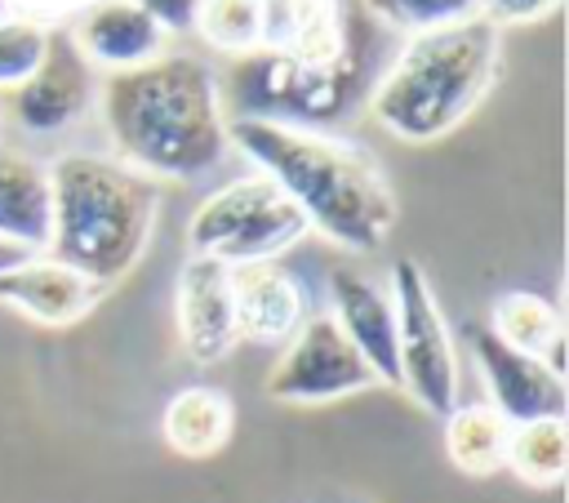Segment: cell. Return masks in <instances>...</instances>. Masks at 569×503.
I'll return each mask as SVG.
<instances>
[{
	"label": "cell",
	"instance_id": "4fadbf2b",
	"mask_svg": "<svg viewBox=\"0 0 569 503\" xmlns=\"http://www.w3.org/2000/svg\"><path fill=\"white\" fill-rule=\"evenodd\" d=\"M231 307H236V334L262 347L289 343L293 329L307 320V294L298 276L276 258L231 267Z\"/></svg>",
	"mask_w": 569,
	"mask_h": 503
},
{
	"label": "cell",
	"instance_id": "d4e9b609",
	"mask_svg": "<svg viewBox=\"0 0 569 503\" xmlns=\"http://www.w3.org/2000/svg\"><path fill=\"white\" fill-rule=\"evenodd\" d=\"M164 36H187L196 31V18H200V4L204 0H133Z\"/></svg>",
	"mask_w": 569,
	"mask_h": 503
},
{
	"label": "cell",
	"instance_id": "277c9868",
	"mask_svg": "<svg viewBox=\"0 0 569 503\" xmlns=\"http://www.w3.org/2000/svg\"><path fill=\"white\" fill-rule=\"evenodd\" d=\"M49 169L53 223L44 254L93 285H116L147 249L160 196L129 165L93 151H67Z\"/></svg>",
	"mask_w": 569,
	"mask_h": 503
},
{
	"label": "cell",
	"instance_id": "7c38bea8",
	"mask_svg": "<svg viewBox=\"0 0 569 503\" xmlns=\"http://www.w3.org/2000/svg\"><path fill=\"white\" fill-rule=\"evenodd\" d=\"M71 13L67 36L89 67H107L116 76L164 53V31L133 0H80Z\"/></svg>",
	"mask_w": 569,
	"mask_h": 503
},
{
	"label": "cell",
	"instance_id": "5b68a950",
	"mask_svg": "<svg viewBox=\"0 0 569 503\" xmlns=\"http://www.w3.org/2000/svg\"><path fill=\"white\" fill-rule=\"evenodd\" d=\"M302 236H307V218L267 174H244L222 183L213 196L196 205L187 223V249L200 258H218L227 267L280 258Z\"/></svg>",
	"mask_w": 569,
	"mask_h": 503
},
{
	"label": "cell",
	"instance_id": "83f0119b",
	"mask_svg": "<svg viewBox=\"0 0 569 503\" xmlns=\"http://www.w3.org/2000/svg\"><path fill=\"white\" fill-rule=\"evenodd\" d=\"M4 18H13V4H9V0H0V22H4Z\"/></svg>",
	"mask_w": 569,
	"mask_h": 503
},
{
	"label": "cell",
	"instance_id": "3957f363",
	"mask_svg": "<svg viewBox=\"0 0 569 503\" xmlns=\"http://www.w3.org/2000/svg\"><path fill=\"white\" fill-rule=\"evenodd\" d=\"M502 76V31L467 18L409 36L369 89V116L400 142H436L458 129Z\"/></svg>",
	"mask_w": 569,
	"mask_h": 503
},
{
	"label": "cell",
	"instance_id": "cb8c5ba5",
	"mask_svg": "<svg viewBox=\"0 0 569 503\" xmlns=\"http://www.w3.org/2000/svg\"><path fill=\"white\" fill-rule=\"evenodd\" d=\"M565 0H480V18L489 27H516V22H538V18H551Z\"/></svg>",
	"mask_w": 569,
	"mask_h": 503
},
{
	"label": "cell",
	"instance_id": "4316f807",
	"mask_svg": "<svg viewBox=\"0 0 569 503\" xmlns=\"http://www.w3.org/2000/svg\"><path fill=\"white\" fill-rule=\"evenodd\" d=\"M27 258V249H18V245H9V240H0V276L9 272V267H18Z\"/></svg>",
	"mask_w": 569,
	"mask_h": 503
},
{
	"label": "cell",
	"instance_id": "8992f818",
	"mask_svg": "<svg viewBox=\"0 0 569 503\" xmlns=\"http://www.w3.org/2000/svg\"><path fill=\"white\" fill-rule=\"evenodd\" d=\"M391 303H396V361L400 387L431 414H449L458 405V352L440 303L413 258L391 267Z\"/></svg>",
	"mask_w": 569,
	"mask_h": 503
},
{
	"label": "cell",
	"instance_id": "7a4b0ae2",
	"mask_svg": "<svg viewBox=\"0 0 569 503\" xmlns=\"http://www.w3.org/2000/svg\"><path fill=\"white\" fill-rule=\"evenodd\" d=\"M98 111L120 165L142 178L191 183L227 156V102L209 62L160 53L107 76Z\"/></svg>",
	"mask_w": 569,
	"mask_h": 503
},
{
	"label": "cell",
	"instance_id": "7402d4cb",
	"mask_svg": "<svg viewBox=\"0 0 569 503\" xmlns=\"http://www.w3.org/2000/svg\"><path fill=\"white\" fill-rule=\"evenodd\" d=\"M49 40H53V22L22 18V13L0 22V93L18 89L27 76H36V67L49 53Z\"/></svg>",
	"mask_w": 569,
	"mask_h": 503
},
{
	"label": "cell",
	"instance_id": "d6986e66",
	"mask_svg": "<svg viewBox=\"0 0 569 503\" xmlns=\"http://www.w3.org/2000/svg\"><path fill=\"white\" fill-rule=\"evenodd\" d=\"M507 436H511V423L489 401H480V405H453L445 414V454L467 476L498 472L502 458H507Z\"/></svg>",
	"mask_w": 569,
	"mask_h": 503
},
{
	"label": "cell",
	"instance_id": "603a6c76",
	"mask_svg": "<svg viewBox=\"0 0 569 503\" xmlns=\"http://www.w3.org/2000/svg\"><path fill=\"white\" fill-rule=\"evenodd\" d=\"M365 13H373L378 22L422 36V31H440L467 18H480V0H360Z\"/></svg>",
	"mask_w": 569,
	"mask_h": 503
},
{
	"label": "cell",
	"instance_id": "2e32d148",
	"mask_svg": "<svg viewBox=\"0 0 569 503\" xmlns=\"http://www.w3.org/2000/svg\"><path fill=\"white\" fill-rule=\"evenodd\" d=\"M49 223H53L49 169L18 151H0V240L27 254H44Z\"/></svg>",
	"mask_w": 569,
	"mask_h": 503
},
{
	"label": "cell",
	"instance_id": "8fae6325",
	"mask_svg": "<svg viewBox=\"0 0 569 503\" xmlns=\"http://www.w3.org/2000/svg\"><path fill=\"white\" fill-rule=\"evenodd\" d=\"M178 338L196 365H213L240 343L227 263L200 258V254H191L182 263V272H178Z\"/></svg>",
	"mask_w": 569,
	"mask_h": 503
},
{
	"label": "cell",
	"instance_id": "e0dca14e",
	"mask_svg": "<svg viewBox=\"0 0 569 503\" xmlns=\"http://www.w3.org/2000/svg\"><path fill=\"white\" fill-rule=\"evenodd\" d=\"M231 427H236V405L222 387H209V383H191V387L173 392L164 405V418H160L164 445L182 458L218 454L231 441Z\"/></svg>",
	"mask_w": 569,
	"mask_h": 503
},
{
	"label": "cell",
	"instance_id": "5bb4252c",
	"mask_svg": "<svg viewBox=\"0 0 569 503\" xmlns=\"http://www.w3.org/2000/svg\"><path fill=\"white\" fill-rule=\"evenodd\" d=\"M98 298H102V285H93L89 276H80L76 267L49 254H27L18 267L0 276V303L40 325H71Z\"/></svg>",
	"mask_w": 569,
	"mask_h": 503
},
{
	"label": "cell",
	"instance_id": "ac0fdd59",
	"mask_svg": "<svg viewBox=\"0 0 569 503\" xmlns=\"http://www.w3.org/2000/svg\"><path fill=\"white\" fill-rule=\"evenodd\" d=\"M507 347L516 352H529L538 356L547 369L565 374V325H560V312L529 294V289H511L493 303V325H489Z\"/></svg>",
	"mask_w": 569,
	"mask_h": 503
},
{
	"label": "cell",
	"instance_id": "ba28073f",
	"mask_svg": "<svg viewBox=\"0 0 569 503\" xmlns=\"http://www.w3.org/2000/svg\"><path fill=\"white\" fill-rule=\"evenodd\" d=\"M98 85H93V67L84 62V53L71 45L67 31H53L44 62L36 67V76H27L18 89L4 93V111L9 120L31 134V138H53L62 129H71L89 102H93Z\"/></svg>",
	"mask_w": 569,
	"mask_h": 503
},
{
	"label": "cell",
	"instance_id": "44dd1931",
	"mask_svg": "<svg viewBox=\"0 0 569 503\" xmlns=\"http://www.w3.org/2000/svg\"><path fill=\"white\" fill-rule=\"evenodd\" d=\"M196 31L222 53H253L262 45V0H204Z\"/></svg>",
	"mask_w": 569,
	"mask_h": 503
},
{
	"label": "cell",
	"instance_id": "6da1fadb",
	"mask_svg": "<svg viewBox=\"0 0 569 503\" xmlns=\"http://www.w3.org/2000/svg\"><path fill=\"white\" fill-rule=\"evenodd\" d=\"M227 147L293 200L307 231L351 254H373L391 236L396 191L369 147L262 116H227Z\"/></svg>",
	"mask_w": 569,
	"mask_h": 503
},
{
	"label": "cell",
	"instance_id": "ffe728a7",
	"mask_svg": "<svg viewBox=\"0 0 569 503\" xmlns=\"http://www.w3.org/2000/svg\"><path fill=\"white\" fill-rule=\"evenodd\" d=\"M502 467H511L525 485L551 490L565 481L569 467V432L565 418H533V423H516L507 436V458Z\"/></svg>",
	"mask_w": 569,
	"mask_h": 503
},
{
	"label": "cell",
	"instance_id": "9a60e30c",
	"mask_svg": "<svg viewBox=\"0 0 569 503\" xmlns=\"http://www.w3.org/2000/svg\"><path fill=\"white\" fill-rule=\"evenodd\" d=\"M302 67H329L342 58V18L333 0H262V45Z\"/></svg>",
	"mask_w": 569,
	"mask_h": 503
},
{
	"label": "cell",
	"instance_id": "30bf717a",
	"mask_svg": "<svg viewBox=\"0 0 569 503\" xmlns=\"http://www.w3.org/2000/svg\"><path fill=\"white\" fill-rule=\"evenodd\" d=\"M329 316L347 334V343L360 352L369 365L373 383L400 387V361H396V303L391 294L356 272V267H333L329 272Z\"/></svg>",
	"mask_w": 569,
	"mask_h": 503
},
{
	"label": "cell",
	"instance_id": "484cf974",
	"mask_svg": "<svg viewBox=\"0 0 569 503\" xmlns=\"http://www.w3.org/2000/svg\"><path fill=\"white\" fill-rule=\"evenodd\" d=\"M9 4H13V13H22V18H40V22H53V18L71 13L80 0H9Z\"/></svg>",
	"mask_w": 569,
	"mask_h": 503
},
{
	"label": "cell",
	"instance_id": "9c48e42d",
	"mask_svg": "<svg viewBox=\"0 0 569 503\" xmlns=\"http://www.w3.org/2000/svg\"><path fill=\"white\" fill-rule=\"evenodd\" d=\"M471 356H476V369L485 378L489 405L511 427L516 423H533V418H565V405H569L565 374L547 369L529 352L507 347L489 325L471 329Z\"/></svg>",
	"mask_w": 569,
	"mask_h": 503
},
{
	"label": "cell",
	"instance_id": "52a82bcc",
	"mask_svg": "<svg viewBox=\"0 0 569 503\" xmlns=\"http://www.w3.org/2000/svg\"><path fill=\"white\" fill-rule=\"evenodd\" d=\"M373 383L360 352L333 325V316H307L284 343L280 361L267 374V396L284 405H325Z\"/></svg>",
	"mask_w": 569,
	"mask_h": 503
}]
</instances>
